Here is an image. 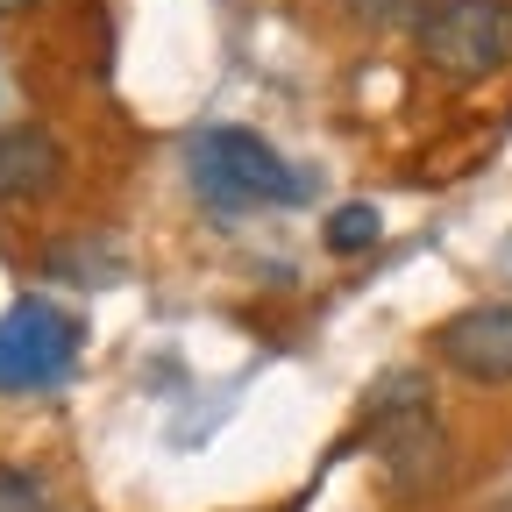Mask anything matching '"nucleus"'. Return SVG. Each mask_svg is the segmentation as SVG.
Here are the masks:
<instances>
[{
	"label": "nucleus",
	"instance_id": "obj_1",
	"mask_svg": "<svg viewBox=\"0 0 512 512\" xmlns=\"http://www.w3.org/2000/svg\"><path fill=\"white\" fill-rule=\"evenodd\" d=\"M185 178L214 214H264L299 200V171L256 128H235V121H214L185 143Z\"/></svg>",
	"mask_w": 512,
	"mask_h": 512
},
{
	"label": "nucleus",
	"instance_id": "obj_2",
	"mask_svg": "<svg viewBox=\"0 0 512 512\" xmlns=\"http://www.w3.org/2000/svg\"><path fill=\"white\" fill-rule=\"evenodd\" d=\"M413 43L441 79H498L512 64V0H434Z\"/></svg>",
	"mask_w": 512,
	"mask_h": 512
},
{
	"label": "nucleus",
	"instance_id": "obj_3",
	"mask_svg": "<svg viewBox=\"0 0 512 512\" xmlns=\"http://www.w3.org/2000/svg\"><path fill=\"white\" fill-rule=\"evenodd\" d=\"M79 342V313H64L57 299H15L0 313V392H43V384L72 377Z\"/></svg>",
	"mask_w": 512,
	"mask_h": 512
},
{
	"label": "nucleus",
	"instance_id": "obj_4",
	"mask_svg": "<svg viewBox=\"0 0 512 512\" xmlns=\"http://www.w3.org/2000/svg\"><path fill=\"white\" fill-rule=\"evenodd\" d=\"M434 356L470 384H512V299L463 306L434 328Z\"/></svg>",
	"mask_w": 512,
	"mask_h": 512
},
{
	"label": "nucleus",
	"instance_id": "obj_5",
	"mask_svg": "<svg viewBox=\"0 0 512 512\" xmlns=\"http://www.w3.org/2000/svg\"><path fill=\"white\" fill-rule=\"evenodd\" d=\"M370 434H377V456H384V470H392L399 491L420 498V491L441 484V470H448V441H441V427H434L427 406L392 413V420H370Z\"/></svg>",
	"mask_w": 512,
	"mask_h": 512
},
{
	"label": "nucleus",
	"instance_id": "obj_6",
	"mask_svg": "<svg viewBox=\"0 0 512 512\" xmlns=\"http://www.w3.org/2000/svg\"><path fill=\"white\" fill-rule=\"evenodd\" d=\"M64 178V143L36 121L0 128V207H36Z\"/></svg>",
	"mask_w": 512,
	"mask_h": 512
},
{
	"label": "nucleus",
	"instance_id": "obj_7",
	"mask_svg": "<svg viewBox=\"0 0 512 512\" xmlns=\"http://www.w3.org/2000/svg\"><path fill=\"white\" fill-rule=\"evenodd\" d=\"M320 235H328V249H335V256H363V249L384 235V214H377L370 200H349V207H335V214H328V228H320Z\"/></svg>",
	"mask_w": 512,
	"mask_h": 512
},
{
	"label": "nucleus",
	"instance_id": "obj_8",
	"mask_svg": "<svg viewBox=\"0 0 512 512\" xmlns=\"http://www.w3.org/2000/svg\"><path fill=\"white\" fill-rule=\"evenodd\" d=\"M349 8H356L370 29H413V22L434 8V0H349Z\"/></svg>",
	"mask_w": 512,
	"mask_h": 512
},
{
	"label": "nucleus",
	"instance_id": "obj_9",
	"mask_svg": "<svg viewBox=\"0 0 512 512\" xmlns=\"http://www.w3.org/2000/svg\"><path fill=\"white\" fill-rule=\"evenodd\" d=\"M0 512H43V484L15 463H0Z\"/></svg>",
	"mask_w": 512,
	"mask_h": 512
},
{
	"label": "nucleus",
	"instance_id": "obj_10",
	"mask_svg": "<svg viewBox=\"0 0 512 512\" xmlns=\"http://www.w3.org/2000/svg\"><path fill=\"white\" fill-rule=\"evenodd\" d=\"M8 8H29V0H0V15H8Z\"/></svg>",
	"mask_w": 512,
	"mask_h": 512
}]
</instances>
